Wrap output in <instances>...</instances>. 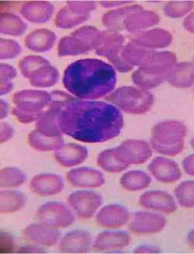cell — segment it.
I'll list each match as a JSON object with an SVG mask.
<instances>
[{"instance_id": "cell-1", "label": "cell", "mask_w": 194, "mask_h": 254, "mask_svg": "<svg viewBox=\"0 0 194 254\" xmlns=\"http://www.w3.org/2000/svg\"><path fill=\"white\" fill-rule=\"evenodd\" d=\"M123 127L120 110L103 102L75 99L65 107L59 118L62 133L84 143L107 141L119 136Z\"/></svg>"}, {"instance_id": "cell-2", "label": "cell", "mask_w": 194, "mask_h": 254, "mask_svg": "<svg viewBox=\"0 0 194 254\" xmlns=\"http://www.w3.org/2000/svg\"><path fill=\"white\" fill-rule=\"evenodd\" d=\"M116 74L113 66L97 59H83L68 66L64 74L65 88L76 97L97 99L114 89Z\"/></svg>"}, {"instance_id": "cell-3", "label": "cell", "mask_w": 194, "mask_h": 254, "mask_svg": "<svg viewBox=\"0 0 194 254\" xmlns=\"http://www.w3.org/2000/svg\"><path fill=\"white\" fill-rule=\"evenodd\" d=\"M187 134V127L184 123L163 121L153 127L151 145L159 154L173 157L184 150Z\"/></svg>"}, {"instance_id": "cell-4", "label": "cell", "mask_w": 194, "mask_h": 254, "mask_svg": "<svg viewBox=\"0 0 194 254\" xmlns=\"http://www.w3.org/2000/svg\"><path fill=\"white\" fill-rule=\"evenodd\" d=\"M177 57L171 52H155L145 64L132 74L134 83L142 89H152L163 83L173 67Z\"/></svg>"}, {"instance_id": "cell-5", "label": "cell", "mask_w": 194, "mask_h": 254, "mask_svg": "<svg viewBox=\"0 0 194 254\" xmlns=\"http://www.w3.org/2000/svg\"><path fill=\"white\" fill-rule=\"evenodd\" d=\"M51 99V93L44 91H20L12 97V102L16 105L12 113L23 124L37 121L49 106Z\"/></svg>"}, {"instance_id": "cell-6", "label": "cell", "mask_w": 194, "mask_h": 254, "mask_svg": "<svg viewBox=\"0 0 194 254\" xmlns=\"http://www.w3.org/2000/svg\"><path fill=\"white\" fill-rule=\"evenodd\" d=\"M106 99L120 110L131 114L147 113L154 104L153 95L150 92L131 86L119 88L108 95Z\"/></svg>"}, {"instance_id": "cell-7", "label": "cell", "mask_w": 194, "mask_h": 254, "mask_svg": "<svg viewBox=\"0 0 194 254\" xmlns=\"http://www.w3.org/2000/svg\"><path fill=\"white\" fill-rule=\"evenodd\" d=\"M19 68L25 78L37 88L53 86L59 78L57 69L42 57H26L19 62Z\"/></svg>"}, {"instance_id": "cell-8", "label": "cell", "mask_w": 194, "mask_h": 254, "mask_svg": "<svg viewBox=\"0 0 194 254\" xmlns=\"http://www.w3.org/2000/svg\"><path fill=\"white\" fill-rule=\"evenodd\" d=\"M51 95V103L37 120L36 127L39 132L45 136H62L59 118L65 107L76 99L62 91H55Z\"/></svg>"}, {"instance_id": "cell-9", "label": "cell", "mask_w": 194, "mask_h": 254, "mask_svg": "<svg viewBox=\"0 0 194 254\" xmlns=\"http://www.w3.org/2000/svg\"><path fill=\"white\" fill-rule=\"evenodd\" d=\"M40 222L55 229L69 227L75 222L73 212L60 201H50L41 205L37 212Z\"/></svg>"}, {"instance_id": "cell-10", "label": "cell", "mask_w": 194, "mask_h": 254, "mask_svg": "<svg viewBox=\"0 0 194 254\" xmlns=\"http://www.w3.org/2000/svg\"><path fill=\"white\" fill-rule=\"evenodd\" d=\"M119 161L129 167L131 164H141L148 161L152 155V150L148 143L138 139H128L114 148Z\"/></svg>"}, {"instance_id": "cell-11", "label": "cell", "mask_w": 194, "mask_h": 254, "mask_svg": "<svg viewBox=\"0 0 194 254\" xmlns=\"http://www.w3.org/2000/svg\"><path fill=\"white\" fill-rule=\"evenodd\" d=\"M124 42V37L120 34H109L104 32L100 44L96 50L97 55L107 58L120 72H127L131 71L133 67L122 59Z\"/></svg>"}, {"instance_id": "cell-12", "label": "cell", "mask_w": 194, "mask_h": 254, "mask_svg": "<svg viewBox=\"0 0 194 254\" xmlns=\"http://www.w3.org/2000/svg\"><path fill=\"white\" fill-rule=\"evenodd\" d=\"M68 202L80 219H88L102 205V198L93 190H77L69 196Z\"/></svg>"}, {"instance_id": "cell-13", "label": "cell", "mask_w": 194, "mask_h": 254, "mask_svg": "<svg viewBox=\"0 0 194 254\" xmlns=\"http://www.w3.org/2000/svg\"><path fill=\"white\" fill-rule=\"evenodd\" d=\"M96 8L92 2H71L58 12L55 23L62 28H72L88 20L90 11Z\"/></svg>"}, {"instance_id": "cell-14", "label": "cell", "mask_w": 194, "mask_h": 254, "mask_svg": "<svg viewBox=\"0 0 194 254\" xmlns=\"http://www.w3.org/2000/svg\"><path fill=\"white\" fill-rule=\"evenodd\" d=\"M164 216L152 212H135L131 218L129 230L135 235H150L159 233L166 226Z\"/></svg>"}, {"instance_id": "cell-15", "label": "cell", "mask_w": 194, "mask_h": 254, "mask_svg": "<svg viewBox=\"0 0 194 254\" xmlns=\"http://www.w3.org/2000/svg\"><path fill=\"white\" fill-rule=\"evenodd\" d=\"M139 205L148 210L165 214H172L177 209V202L173 196L166 191L148 190L141 194Z\"/></svg>"}, {"instance_id": "cell-16", "label": "cell", "mask_w": 194, "mask_h": 254, "mask_svg": "<svg viewBox=\"0 0 194 254\" xmlns=\"http://www.w3.org/2000/svg\"><path fill=\"white\" fill-rule=\"evenodd\" d=\"M25 239L34 245L54 247L62 237V233L57 229L41 222V224H32L23 230Z\"/></svg>"}, {"instance_id": "cell-17", "label": "cell", "mask_w": 194, "mask_h": 254, "mask_svg": "<svg viewBox=\"0 0 194 254\" xmlns=\"http://www.w3.org/2000/svg\"><path fill=\"white\" fill-rule=\"evenodd\" d=\"M97 224L107 229H117L131 220V214L126 207L117 204L106 205L97 215Z\"/></svg>"}, {"instance_id": "cell-18", "label": "cell", "mask_w": 194, "mask_h": 254, "mask_svg": "<svg viewBox=\"0 0 194 254\" xmlns=\"http://www.w3.org/2000/svg\"><path fill=\"white\" fill-rule=\"evenodd\" d=\"M148 171L159 182L171 184L180 180L181 171L178 164L170 159L156 157L149 165Z\"/></svg>"}, {"instance_id": "cell-19", "label": "cell", "mask_w": 194, "mask_h": 254, "mask_svg": "<svg viewBox=\"0 0 194 254\" xmlns=\"http://www.w3.org/2000/svg\"><path fill=\"white\" fill-rule=\"evenodd\" d=\"M92 245V237L85 230H73L62 239L59 250L65 254H85Z\"/></svg>"}, {"instance_id": "cell-20", "label": "cell", "mask_w": 194, "mask_h": 254, "mask_svg": "<svg viewBox=\"0 0 194 254\" xmlns=\"http://www.w3.org/2000/svg\"><path fill=\"white\" fill-rule=\"evenodd\" d=\"M131 236L124 231L102 232L97 236L94 249L97 251H120L131 244Z\"/></svg>"}, {"instance_id": "cell-21", "label": "cell", "mask_w": 194, "mask_h": 254, "mask_svg": "<svg viewBox=\"0 0 194 254\" xmlns=\"http://www.w3.org/2000/svg\"><path fill=\"white\" fill-rule=\"evenodd\" d=\"M67 178L73 186L78 188H99L105 182L102 172L89 168L72 170L68 173Z\"/></svg>"}, {"instance_id": "cell-22", "label": "cell", "mask_w": 194, "mask_h": 254, "mask_svg": "<svg viewBox=\"0 0 194 254\" xmlns=\"http://www.w3.org/2000/svg\"><path fill=\"white\" fill-rule=\"evenodd\" d=\"M65 187L62 177L51 174L37 175L32 179L30 188L40 196H51L60 193Z\"/></svg>"}, {"instance_id": "cell-23", "label": "cell", "mask_w": 194, "mask_h": 254, "mask_svg": "<svg viewBox=\"0 0 194 254\" xmlns=\"http://www.w3.org/2000/svg\"><path fill=\"white\" fill-rule=\"evenodd\" d=\"M170 33L162 29H155L144 32L131 37V43L144 48H163L172 43Z\"/></svg>"}, {"instance_id": "cell-24", "label": "cell", "mask_w": 194, "mask_h": 254, "mask_svg": "<svg viewBox=\"0 0 194 254\" xmlns=\"http://www.w3.org/2000/svg\"><path fill=\"white\" fill-rule=\"evenodd\" d=\"M55 157L61 165L69 168L84 162L88 157V150L80 145L68 143L56 150Z\"/></svg>"}, {"instance_id": "cell-25", "label": "cell", "mask_w": 194, "mask_h": 254, "mask_svg": "<svg viewBox=\"0 0 194 254\" xmlns=\"http://www.w3.org/2000/svg\"><path fill=\"white\" fill-rule=\"evenodd\" d=\"M92 49L94 48L90 41L78 30L73 33L72 37H64L61 40L58 55L61 57L82 55Z\"/></svg>"}, {"instance_id": "cell-26", "label": "cell", "mask_w": 194, "mask_h": 254, "mask_svg": "<svg viewBox=\"0 0 194 254\" xmlns=\"http://www.w3.org/2000/svg\"><path fill=\"white\" fill-rule=\"evenodd\" d=\"M167 81L175 88H187L192 86L194 85V64H177L168 74Z\"/></svg>"}, {"instance_id": "cell-27", "label": "cell", "mask_w": 194, "mask_h": 254, "mask_svg": "<svg viewBox=\"0 0 194 254\" xmlns=\"http://www.w3.org/2000/svg\"><path fill=\"white\" fill-rule=\"evenodd\" d=\"M158 15L150 11H145L141 7L131 12L126 17L124 28L127 31L135 32L159 23Z\"/></svg>"}, {"instance_id": "cell-28", "label": "cell", "mask_w": 194, "mask_h": 254, "mask_svg": "<svg viewBox=\"0 0 194 254\" xmlns=\"http://www.w3.org/2000/svg\"><path fill=\"white\" fill-rule=\"evenodd\" d=\"M53 5L48 2H32L23 5L20 12L33 23H44L53 14Z\"/></svg>"}, {"instance_id": "cell-29", "label": "cell", "mask_w": 194, "mask_h": 254, "mask_svg": "<svg viewBox=\"0 0 194 254\" xmlns=\"http://www.w3.org/2000/svg\"><path fill=\"white\" fill-rule=\"evenodd\" d=\"M56 36L48 30H38L33 32L26 38L25 44L29 49L37 52H47L55 44Z\"/></svg>"}, {"instance_id": "cell-30", "label": "cell", "mask_w": 194, "mask_h": 254, "mask_svg": "<svg viewBox=\"0 0 194 254\" xmlns=\"http://www.w3.org/2000/svg\"><path fill=\"white\" fill-rule=\"evenodd\" d=\"M155 52L130 43L122 51V59L128 65L142 66L145 64Z\"/></svg>"}, {"instance_id": "cell-31", "label": "cell", "mask_w": 194, "mask_h": 254, "mask_svg": "<svg viewBox=\"0 0 194 254\" xmlns=\"http://www.w3.org/2000/svg\"><path fill=\"white\" fill-rule=\"evenodd\" d=\"M28 143L35 150L50 151L60 148L64 144V140L62 136H45L35 129L29 135Z\"/></svg>"}, {"instance_id": "cell-32", "label": "cell", "mask_w": 194, "mask_h": 254, "mask_svg": "<svg viewBox=\"0 0 194 254\" xmlns=\"http://www.w3.org/2000/svg\"><path fill=\"white\" fill-rule=\"evenodd\" d=\"M152 183L151 177L141 171H131L122 176L120 185L126 190L137 191L143 190Z\"/></svg>"}, {"instance_id": "cell-33", "label": "cell", "mask_w": 194, "mask_h": 254, "mask_svg": "<svg viewBox=\"0 0 194 254\" xmlns=\"http://www.w3.org/2000/svg\"><path fill=\"white\" fill-rule=\"evenodd\" d=\"M27 201L24 194L17 190L1 191V212L3 214L17 212Z\"/></svg>"}, {"instance_id": "cell-34", "label": "cell", "mask_w": 194, "mask_h": 254, "mask_svg": "<svg viewBox=\"0 0 194 254\" xmlns=\"http://www.w3.org/2000/svg\"><path fill=\"white\" fill-rule=\"evenodd\" d=\"M140 6L133 5L124 9H117V10L111 11L107 12L102 19L103 23L109 30H122L124 29V23L126 17L130 13L139 9Z\"/></svg>"}, {"instance_id": "cell-35", "label": "cell", "mask_w": 194, "mask_h": 254, "mask_svg": "<svg viewBox=\"0 0 194 254\" xmlns=\"http://www.w3.org/2000/svg\"><path fill=\"white\" fill-rule=\"evenodd\" d=\"M97 164L102 169L110 173H118L128 168L117 159L114 148L104 150L99 154L97 158Z\"/></svg>"}, {"instance_id": "cell-36", "label": "cell", "mask_w": 194, "mask_h": 254, "mask_svg": "<svg viewBox=\"0 0 194 254\" xmlns=\"http://www.w3.org/2000/svg\"><path fill=\"white\" fill-rule=\"evenodd\" d=\"M26 181V175L17 168H5L1 171V187L3 189H16Z\"/></svg>"}, {"instance_id": "cell-37", "label": "cell", "mask_w": 194, "mask_h": 254, "mask_svg": "<svg viewBox=\"0 0 194 254\" xmlns=\"http://www.w3.org/2000/svg\"><path fill=\"white\" fill-rule=\"evenodd\" d=\"M175 195L180 206L184 208L194 207V181L181 182L175 189Z\"/></svg>"}, {"instance_id": "cell-38", "label": "cell", "mask_w": 194, "mask_h": 254, "mask_svg": "<svg viewBox=\"0 0 194 254\" xmlns=\"http://www.w3.org/2000/svg\"><path fill=\"white\" fill-rule=\"evenodd\" d=\"M27 28L19 16L12 14H3L1 16V32L12 36L21 35Z\"/></svg>"}, {"instance_id": "cell-39", "label": "cell", "mask_w": 194, "mask_h": 254, "mask_svg": "<svg viewBox=\"0 0 194 254\" xmlns=\"http://www.w3.org/2000/svg\"><path fill=\"white\" fill-rule=\"evenodd\" d=\"M194 7V2L192 1L184 2H170L166 5L164 9L165 14L169 17H182L191 12Z\"/></svg>"}, {"instance_id": "cell-40", "label": "cell", "mask_w": 194, "mask_h": 254, "mask_svg": "<svg viewBox=\"0 0 194 254\" xmlns=\"http://www.w3.org/2000/svg\"><path fill=\"white\" fill-rule=\"evenodd\" d=\"M16 71L14 67L1 64V95H3L12 89V80L16 77Z\"/></svg>"}, {"instance_id": "cell-41", "label": "cell", "mask_w": 194, "mask_h": 254, "mask_svg": "<svg viewBox=\"0 0 194 254\" xmlns=\"http://www.w3.org/2000/svg\"><path fill=\"white\" fill-rule=\"evenodd\" d=\"M21 48L19 44L12 40H1V59H12L17 56Z\"/></svg>"}, {"instance_id": "cell-42", "label": "cell", "mask_w": 194, "mask_h": 254, "mask_svg": "<svg viewBox=\"0 0 194 254\" xmlns=\"http://www.w3.org/2000/svg\"><path fill=\"white\" fill-rule=\"evenodd\" d=\"M13 129L6 123L1 124V143H5L11 139L13 135Z\"/></svg>"}, {"instance_id": "cell-43", "label": "cell", "mask_w": 194, "mask_h": 254, "mask_svg": "<svg viewBox=\"0 0 194 254\" xmlns=\"http://www.w3.org/2000/svg\"><path fill=\"white\" fill-rule=\"evenodd\" d=\"M183 168L187 175L194 177V154L184 159L183 161Z\"/></svg>"}, {"instance_id": "cell-44", "label": "cell", "mask_w": 194, "mask_h": 254, "mask_svg": "<svg viewBox=\"0 0 194 254\" xmlns=\"http://www.w3.org/2000/svg\"><path fill=\"white\" fill-rule=\"evenodd\" d=\"M1 245H2V248L1 250L2 251H11L9 248V246H12L13 247V244H12V239L9 238V236L5 233H2V236H1Z\"/></svg>"}, {"instance_id": "cell-45", "label": "cell", "mask_w": 194, "mask_h": 254, "mask_svg": "<svg viewBox=\"0 0 194 254\" xmlns=\"http://www.w3.org/2000/svg\"><path fill=\"white\" fill-rule=\"evenodd\" d=\"M184 27L186 30L194 34V11L186 18L184 22Z\"/></svg>"}, {"instance_id": "cell-46", "label": "cell", "mask_w": 194, "mask_h": 254, "mask_svg": "<svg viewBox=\"0 0 194 254\" xmlns=\"http://www.w3.org/2000/svg\"><path fill=\"white\" fill-rule=\"evenodd\" d=\"M135 253H140V254H145V253H159V250L158 249L157 247H151V246H141V247H138L134 251Z\"/></svg>"}, {"instance_id": "cell-47", "label": "cell", "mask_w": 194, "mask_h": 254, "mask_svg": "<svg viewBox=\"0 0 194 254\" xmlns=\"http://www.w3.org/2000/svg\"><path fill=\"white\" fill-rule=\"evenodd\" d=\"M8 112H9V106L5 101H1V119H4L7 117Z\"/></svg>"}, {"instance_id": "cell-48", "label": "cell", "mask_w": 194, "mask_h": 254, "mask_svg": "<svg viewBox=\"0 0 194 254\" xmlns=\"http://www.w3.org/2000/svg\"><path fill=\"white\" fill-rule=\"evenodd\" d=\"M187 240L190 245L194 248V230H191L188 235H187Z\"/></svg>"}, {"instance_id": "cell-49", "label": "cell", "mask_w": 194, "mask_h": 254, "mask_svg": "<svg viewBox=\"0 0 194 254\" xmlns=\"http://www.w3.org/2000/svg\"><path fill=\"white\" fill-rule=\"evenodd\" d=\"M191 147H192L193 149L194 150V136L192 138V139H191Z\"/></svg>"}, {"instance_id": "cell-50", "label": "cell", "mask_w": 194, "mask_h": 254, "mask_svg": "<svg viewBox=\"0 0 194 254\" xmlns=\"http://www.w3.org/2000/svg\"></svg>"}]
</instances>
